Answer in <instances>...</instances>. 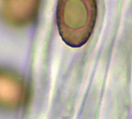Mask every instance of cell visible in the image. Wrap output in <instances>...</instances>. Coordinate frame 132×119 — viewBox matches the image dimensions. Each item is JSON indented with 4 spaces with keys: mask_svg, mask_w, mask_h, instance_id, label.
<instances>
[{
    "mask_svg": "<svg viewBox=\"0 0 132 119\" xmlns=\"http://www.w3.org/2000/svg\"><path fill=\"white\" fill-rule=\"evenodd\" d=\"M27 97L23 80L14 73L0 69V106L17 108L22 105Z\"/></svg>",
    "mask_w": 132,
    "mask_h": 119,
    "instance_id": "cell-3",
    "label": "cell"
},
{
    "mask_svg": "<svg viewBox=\"0 0 132 119\" xmlns=\"http://www.w3.org/2000/svg\"><path fill=\"white\" fill-rule=\"evenodd\" d=\"M96 0H58L56 25L63 41L72 48L85 44L95 28Z\"/></svg>",
    "mask_w": 132,
    "mask_h": 119,
    "instance_id": "cell-1",
    "label": "cell"
},
{
    "mask_svg": "<svg viewBox=\"0 0 132 119\" xmlns=\"http://www.w3.org/2000/svg\"><path fill=\"white\" fill-rule=\"evenodd\" d=\"M40 3L41 0H2L1 14L9 25L26 26L36 20Z\"/></svg>",
    "mask_w": 132,
    "mask_h": 119,
    "instance_id": "cell-2",
    "label": "cell"
}]
</instances>
